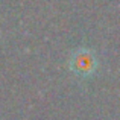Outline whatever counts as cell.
<instances>
[{
	"label": "cell",
	"mask_w": 120,
	"mask_h": 120,
	"mask_svg": "<svg viewBox=\"0 0 120 120\" xmlns=\"http://www.w3.org/2000/svg\"><path fill=\"white\" fill-rule=\"evenodd\" d=\"M68 65H70V70L75 73V76L81 78V79H87L96 73L97 61L93 52L87 49H79L71 53Z\"/></svg>",
	"instance_id": "cell-1"
}]
</instances>
